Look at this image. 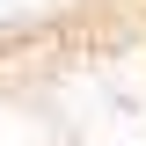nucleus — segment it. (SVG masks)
<instances>
[{
    "label": "nucleus",
    "instance_id": "nucleus-1",
    "mask_svg": "<svg viewBox=\"0 0 146 146\" xmlns=\"http://www.w3.org/2000/svg\"><path fill=\"white\" fill-rule=\"evenodd\" d=\"M0 146H146V0L7 7Z\"/></svg>",
    "mask_w": 146,
    "mask_h": 146
}]
</instances>
